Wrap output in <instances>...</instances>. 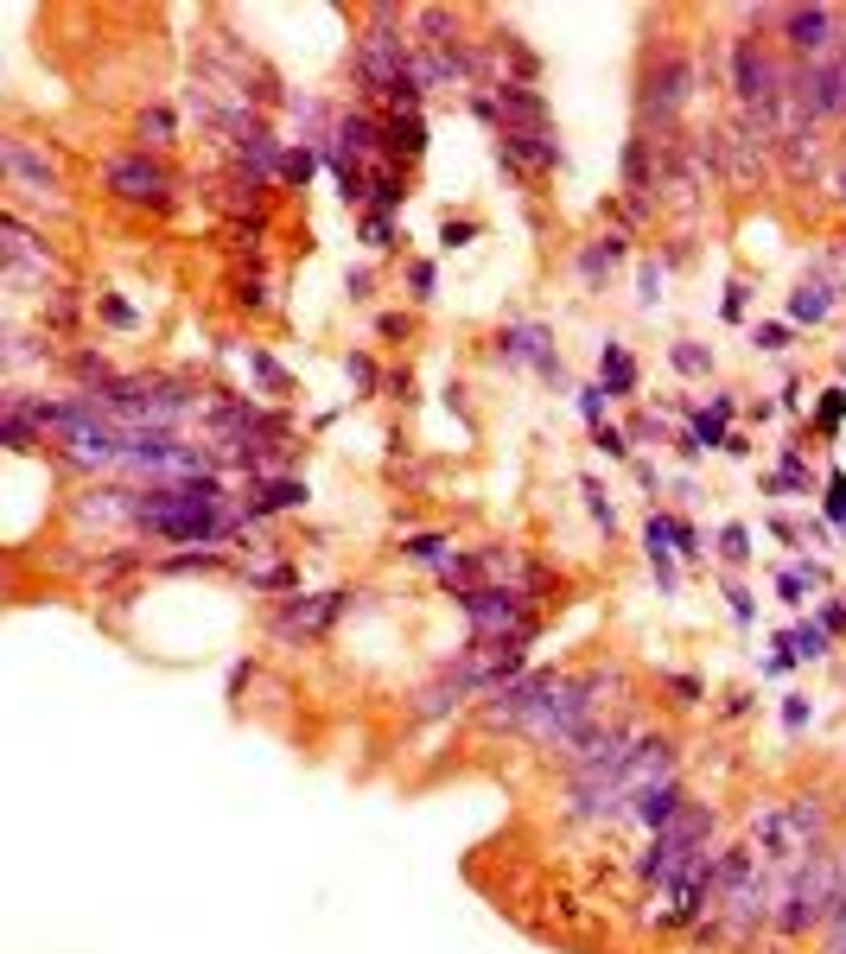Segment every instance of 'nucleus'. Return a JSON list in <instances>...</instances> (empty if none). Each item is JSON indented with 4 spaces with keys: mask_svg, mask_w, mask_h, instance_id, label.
<instances>
[{
    "mask_svg": "<svg viewBox=\"0 0 846 954\" xmlns=\"http://www.w3.org/2000/svg\"><path fill=\"white\" fill-rule=\"evenodd\" d=\"M764 954H790V935H776V942H764Z\"/></svg>",
    "mask_w": 846,
    "mask_h": 954,
    "instance_id": "35",
    "label": "nucleus"
},
{
    "mask_svg": "<svg viewBox=\"0 0 846 954\" xmlns=\"http://www.w3.org/2000/svg\"><path fill=\"white\" fill-rule=\"evenodd\" d=\"M821 954H846V891L834 898V916H827V948Z\"/></svg>",
    "mask_w": 846,
    "mask_h": 954,
    "instance_id": "18",
    "label": "nucleus"
},
{
    "mask_svg": "<svg viewBox=\"0 0 846 954\" xmlns=\"http://www.w3.org/2000/svg\"><path fill=\"white\" fill-rule=\"evenodd\" d=\"M834 293H840L834 274H808V281L790 293V318H795V325H821V318L834 312Z\"/></svg>",
    "mask_w": 846,
    "mask_h": 954,
    "instance_id": "11",
    "label": "nucleus"
},
{
    "mask_svg": "<svg viewBox=\"0 0 846 954\" xmlns=\"http://www.w3.org/2000/svg\"><path fill=\"white\" fill-rule=\"evenodd\" d=\"M337 147L357 159V154H376V147H388V140L376 134V122H363V115H344V122H337Z\"/></svg>",
    "mask_w": 846,
    "mask_h": 954,
    "instance_id": "15",
    "label": "nucleus"
},
{
    "mask_svg": "<svg viewBox=\"0 0 846 954\" xmlns=\"http://www.w3.org/2000/svg\"><path fill=\"white\" fill-rule=\"evenodd\" d=\"M108 185L122 191V198H134V205H159L166 198V166H154L147 154H128L108 166Z\"/></svg>",
    "mask_w": 846,
    "mask_h": 954,
    "instance_id": "8",
    "label": "nucleus"
},
{
    "mask_svg": "<svg viewBox=\"0 0 846 954\" xmlns=\"http://www.w3.org/2000/svg\"><path fill=\"white\" fill-rule=\"evenodd\" d=\"M140 134H154V140H173V115H166V108H147V115H140Z\"/></svg>",
    "mask_w": 846,
    "mask_h": 954,
    "instance_id": "24",
    "label": "nucleus"
},
{
    "mask_svg": "<svg viewBox=\"0 0 846 954\" xmlns=\"http://www.w3.org/2000/svg\"><path fill=\"white\" fill-rule=\"evenodd\" d=\"M840 408H846V395H827V401H821V427H834V420H840Z\"/></svg>",
    "mask_w": 846,
    "mask_h": 954,
    "instance_id": "32",
    "label": "nucleus"
},
{
    "mask_svg": "<svg viewBox=\"0 0 846 954\" xmlns=\"http://www.w3.org/2000/svg\"><path fill=\"white\" fill-rule=\"evenodd\" d=\"M707 840H713V808H681L668 827H656L649 852L637 859V878L656 891V884H668L675 872H688L693 859L707 852Z\"/></svg>",
    "mask_w": 846,
    "mask_h": 954,
    "instance_id": "3",
    "label": "nucleus"
},
{
    "mask_svg": "<svg viewBox=\"0 0 846 954\" xmlns=\"http://www.w3.org/2000/svg\"><path fill=\"white\" fill-rule=\"evenodd\" d=\"M713 878H719V852H700L688 872H675L668 884H656V891H649L643 923H656V929L700 923V916H707V903H713Z\"/></svg>",
    "mask_w": 846,
    "mask_h": 954,
    "instance_id": "4",
    "label": "nucleus"
},
{
    "mask_svg": "<svg viewBox=\"0 0 846 954\" xmlns=\"http://www.w3.org/2000/svg\"><path fill=\"white\" fill-rule=\"evenodd\" d=\"M821 643H827L821 630H795V637H790V656H808V662H815V656H827Z\"/></svg>",
    "mask_w": 846,
    "mask_h": 954,
    "instance_id": "21",
    "label": "nucleus"
},
{
    "mask_svg": "<svg viewBox=\"0 0 846 954\" xmlns=\"http://www.w3.org/2000/svg\"><path fill=\"white\" fill-rule=\"evenodd\" d=\"M783 337H790L783 325H758V332H751V344H758V350H783Z\"/></svg>",
    "mask_w": 846,
    "mask_h": 954,
    "instance_id": "26",
    "label": "nucleus"
},
{
    "mask_svg": "<svg viewBox=\"0 0 846 954\" xmlns=\"http://www.w3.org/2000/svg\"><path fill=\"white\" fill-rule=\"evenodd\" d=\"M369 191H376V210H395V205H401V179H395V172H376V185H369Z\"/></svg>",
    "mask_w": 846,
    "mask_h": 954,
    "instance_id": "20",
    "label": "nucleus"
},
{
    "mask_svg": "<svg viewBox=\"0 0 846 954\" xmlns=\"http://www.w3.org/2000/svg\"><path fill=\"white\" fill-rule=\"evenodd\" d=\"M598 445H605L612 459H624V452H630V445H624V433H612V427H598Z\"/></svg>",
    "mask_w": 846,
    "mask_h": 954,
    "instance_id": "31",
    "label": "nucleus"
},
{
    "mask_svg": "<svg viewBox=\"0 0 846 954\" xmlns=\"http://www.w3.org/2000/svg\"><path fill=\"white\" fill-rule=\"evenodd\" d=\"M420 147H427V140H420V115H395V122H388V154L414 159Z\"/></svg>",
    "mask_w": 846,
    "mask_h": 954,
    "instance_id": "17",
    "label": "nucleus"
},
{
    "mask_svg": "<svg viewBox=\"0 0 846 954\" xmlns=\"http://www.w3.org/2000/svg\"><path fill=\"white\" fill-rule=\"evenodd\" d=\"M408 554H414V560H439L446 542H439V535H420V542H408Z\"/></svg>",
    "mask_w": 846,
    "mask_h": 954,
    "instance_id": "27",
    "label": "nucleus"
},
{
    "mask_svg": "<svg viewBox=\"0 0 846 954\" xmlns=\"http://www.w3.org/2000/svg\"><path fill=\"white\" fill-rule=\"evenodd\" d=\"M408 281H414V293L427 300V293H434V261H414V274H408Z\"/></svg>",
    "mask_w": 846,
    "mask_h": 954,
    "instance_id": "30",
    "label": "nucleus"
},
{
    "mask_svg": "<svg viewBox=\"0 0 846 954\" xmlns=\"http://www.w3.org/2000/svg\"><path fill=\"white\" fill-rule=\"evenodd\" d=\"M707 363L713 357H707L700 344H675V369H681V376H707Z\"/></svg>",
    "mask_w": 846,
    "mask_h": 954,
    "instance_id": "19",
    "label": "nucleus"
},
{
    "mask_svg": "<svg viewBox=\"0 0 846 954\" xmlns=\"http://www.w3.org/2000/svg\"><path fill=\"white\" fill-rule=\"evenodd\" d=\"M7 179H13V191H32V198H58V172L45 166V159L32 154L27 140H7Z\"/></svg>",
    "mask_w": 846,
    "mask_h": 954,
    "instance_id": "10",
    "label": "nucleus"
},
{
    "mask_svg": "<svg viewBox=\"0 0 846 954\" xmlns=\"http://www.w3.org/2000/svg\"><path fill=\"white\" fill-rule=\"evenodd\" d=\"M840 27H846L840 7H783V39H790V45L808 57V64H821V57H840V52H846Z\"/></svg>",
    "mask_w": 846,
    "mask_h": 954,
    "instance_id": "6",
    "label": "nucleus"
},
{
    "mask_svg": "<svg viewBox=\"0 0 846 954\" xmlns=\"http://www.w3.org/2000/svg\"><path fill=\"white\" fill-rule=\"evenodd\" d=\"M503 357L510 363H541V369L554 376V357H547V332H541V325H510V332H503Z\"/></svg>",
    "mask_w": 846,
    "mask_h": 954,
    "instance_id": "12",
    "label": "nucleus"
},
{
    "mask_svg": "<svg viewBox=\"0 0 846 954\" xmlns=\"http://www.w3.org/2000/svg\"><path fill=\"white\" fill-rule=\"evenodd\" d=\"M0 235H7V242H0V249H7V286H27L32 274H39V281L52 274V255H45V242H32L20 217H7V223H0Z\"/></svg>",
    "mask_w": 846,
    "mask_h": 954,
    "instance_id": "7",
    "label": "nucleus"
},
{
    "mask_svg": "<svg viewBox=\"0 0 846 954\" xmlns=\"http://www.w3.org/2000/svg\"><path fill=\"white\" fill-rule=\"evenodd\" d=\"M134 522L166 535V542H210V535H223V491L210 478L166 484V491L134 496Z\"/></svg>",
    "mask_w": 846,
    "mask_h": 954,
    "instance_id": "2",
    "label": "nucleus"
},
{
    "mask_svg": "<svg viewBox=\"0 0 846 954\" xmlns=\"http://www.w3.org/2000/svg\"><path fill=\"white\" fill-rule=\"evenodd\" d=\"M306 496V484H274V491L261 496V510H286V503H300Z\"/></svg>",
    "mask_w": 846,
    "mask_h": 954,
    "instance_id": "25",
    "label": "nucleus"
},
{
    "mask_svg": "<svg viewBox=\"0 0 846 954\" xmlns=\"http://www.w3.org/2000/svg\"><path fill=\"white\" fill-rule=\"evenodd\" d=\"M681 808H688V801H681V783H656V789H649V796H643L630 815H637V821L656 834V827H668L675 815H681Z\"/></svg>",
    "mask_w": 846,
    "mask_h": 954,
    "instance_id": "13",
    "label": "nucleus"
},
{
    "mask_svg": "<svg viewBox=\"0 0 846 954\" xmlns=\"http://www.w3.org/2000/svg\"><path fill=\"white\" fill-rule=\"evenodd\" d=\"M363 242H369V249H388V217H369V223H363Z\"/></svg>",
    "mask_w": 846,
    "mask_h": 954,
    "instance_id": "28",
    "label": "nucleus"
},
{
    "mask_svg": "<svg viewBox=\"0 0 846 954\" xmlns=\"http://www.w3.org/2000/svg\"><path fill=\"white\" fill-rule=\"evenodd\" d=\"M725 554H732V560H744V554H751V547H744V528H725Z\"/></svg>",
    "mask_w": 846,
    "mask_h": 954,
    "instance_id": "34",
    "label": "nucleus"
},
{
    "mask_svg": "<svg viewBox=\"0 0 846 954\" xmlns=\"http://www.w3.org/2000/svg\"><path fill=\"white\" fill-rule=\"evenodd\" d=\"M598 376H605V388H612V395H630V388H637V363H630V350H624V344H605Z\"/></svg>",
    "mask_w": 846,
    "mask_h": 954,
    "instance_id": "14",
    "label": "nucleus"
},
{
    "mask_svg": "<svg viewBox=\"0 0 846 954\" xmlns=\"http://www.w3.org/2000/svg\"><path fill=\"white\" fill-rule=\"evenodd\" d=\"M688 90H693V64L681 52H662L656 71L643 77V128H675L681 108H688Z\"/></svg>",
    "mask_w": 846,
    "mask_h": 954,
    "instance_id": "5",
    "label": "nucleus"
},
{
    "mask_svg": "<svg viewBox=\"0 0 846 954\" xmlns=\"http://www.w3.org/2000/svg\"><path fill=\"white\" fill-rule=\"evenodd\" d=\"M281 179H293V185H306V179H312V154H306V147L281 159Z\"/></svg>",
    "mask_w": 846,
    "mask_h": 954,
    "instance_id": "23",
    "label": "nucleus"
},
{
    "mask_svg": "<svg viewBox=\"0 0 846 954\" xmlns=\"http://www.w3.org/2000/svg\"><path fill=\"white\" fill-rule=\"evenodd\" d=\"M497 154L510 159V166H529V172L561 166V147H554V134H547V128H503V134H497Z\"/></svg>",
    "mask_w": 846,
    "mask_h": 954,
    "instance_id": "9",
    "label": "nucleus"
},
{
    "mask_svg": "<svg viewBox=\"0 0 846 954\" xmlns=\"http://www.w3.org/2000/svg\"><path fill=\"white\" fill-rule=\"evenodd\" d=\"M471 235H478V223H446V242H452V249H459V242H471Z\"/></svg>",
    "mask_w": 846,
    "mask_h": 954,
    "instance_id": "33",
    "label": "nucleus"
},
{
    "mask_svg": "<svg viewBox=\"0 0 846 954\" xmlns=\"http://www.w3.org/2000/svg\"><path fill=\"white\" fill-rule=\"evenodd\" d=\"M344 369H351V382H357V388H369V382H376V363H369V357H351Z\"/></svg>",
    "mask_w": 846,
    "mask_h": 954,
    "instance_id": "29",
    "label": "nucleus"
},
{
    "mask_svg": "<svg viewBox=\"0 0 846 954\" xmlns=\"http://www.w3.org/2000/svg\"><path fill=\"white\" fill-rule=\"evenodd\" d=\"M617 261H624V242H617V235H598L586 255H579V281H605Z\"/></svg>",
    "mask_w": 846,
    "mask_h": 954,
    "instance_id": "16",
    "label": "nucleus"
},
{
    "mask_svg": "<svg viewBox=\"0 0 846 954\" xmlns=\"http://www.w3.org/2000/svg\"><path fill=\"white\" fill-rule=\"evenodd\" d=\"M751 859L764 866V872H790V866H802L808 852L827 847V815H821L815 796H795V801H770L764 815H751Z\"/></svg>",
    "mask_w": 846,
    "mask_h": 954,
    "instance_id": "1",
    "label": "nucleus"
},
{
    "mask_svg": "<svg viewBox=\"0 0 846 954\" xmlns=\"http://www.w3.org/2000/svg\"><path fill=\"white\" fill-rule=\"evenodd\" d=\"M662 281H668V268H656V261H649V268H643V293H637L643 306H656V300H662Z\"/></svg>",
    "mask_w": 846,
    "mask_h": 954,
    "instance_id": "22",
    "label": "nucleus"
}]
</instances>
